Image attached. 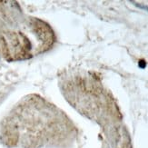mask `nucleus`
Here are the masks:
<instances>
[{
  "label": "nucleus",
  "mask_w": 148,
  "mask_h": 148,
  "mask_svg": "<svg viewBox=\"0 0 148 148\" xmlns=\"http://www.w3.org/2000/svg\"><path fill=\"white\" fill-rule=\"evenodd\" d=\"M50 108L36 98L17 106L3 121L1 142L15 148H43L69 142L72 126L62 117L55 118Z\"/></svg>",
  "instance_id": "f257e3e1"
},
{
  "label": "nucleus",
  "mask_w": 148,
  "mask_h": 148,
  "mask_svg": "<svg viewBox=\"0 0 148 148\" xmlns=\"http://www.w3.org/2000/svg\"><path fill=\"white\" fill-rule=\"evenodd\" d=\"M32 42L22 30L0 32V55L8 61L23 60L32 56Z\"/></svg>",
  "instance_id": "f03ea898"
}]
</instances>
